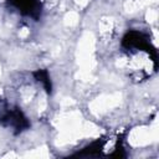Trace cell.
<instances>
[{
    "mask_svg": "<svg viewBox=\"0 0 159 159\" xmlns=\"http://www.w3.org/2000/svg\"><path fill=\"white\" fill-rule=\"evenodd\" d=\"M11 2L19 9L21 14L34 16L40 10V4L37 0H11Z\"/></svg>",
    "mask_w": 159,
    "mask_h": 159,
    "instance_id": "1",
    "label": "cell"
}]
</instances>
